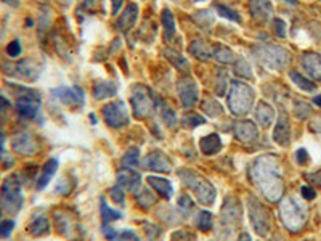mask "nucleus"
I'll list each match as a JSON object with an SVG mask.
<instances>
[{
	"label": "nucleus",
	"instance_id": "obj_35",
	"mask_svg": "<svg viewBox=\"0 0 321 241\" xmlns=\"http://www.w3.org/2000/svg\"><path fill=\"white\" fill-rule=\"evenodd\" d=\"M137 201H138V205L141 206V208H149V206H153L154 205V196L153 194H151L148 190H141L140 193H137Z\"/></svg>",
	"mask_w": 321,
	"mask_h": 241
},
{
	"label": "nucleus",
	"instance_id": "obj_23",
	"mask_svg": "<svg viewBox=\"0 0 321 241\" xmlns=\"http://www.w3.org/2000/svg\"><path fill=\"white\" fill-rule=\"evenodd\" d=\"M256 116L259 119V123L262 127H268L273 123V117H275V111L267 103H259L256 109Z\"/></svg>",
	"mask_w": 321,
	"mask_h": 241
},
{
	"label": "nucleus",
	"instance_id": "obj_30",
	"mask_svg": "<svg viewBox=\"0 0 321 241\" xmlns=\"http://www.w3.org/2000/svg\"><path fill=\"white\" fill-rule=\"evenodd\" d=\"M291 79L294 81V84L297 86V87H300L302 90H305V92H313L316 87H315V84L313 82H310L308 79H305L304 76H302V74H299L297 71H291Z\"/></svg>",
	"mask_w": 321,
	"mask_h": 241
},
{
	"label": "nucleus",
	"instance_id": "obj_20",
	"mask_svg": "<svg viewBox=\"0 0 321 241\" xmlns=\"http://www.w3.org/2000/svg\"><path fill=\"white\" fill-rule=\"evenodd\" d=\"M148 183L157 191L159 196H163L164 199H171V196H172V185H171V182H169V180H166L163 177H154V175H149Z\"/></svg>",
	"mask_w": 321,
	"mask_h": 241
},
{
	"label": "nucleus",
	"instance_id": "obj_50",
	"mask_svg": "<svg viewBox=\"0 0 321 241\" xmlns=\"http://www.w3.org/2000/svg\"><path fill=\"white\" fill-rule=\"evenodd\" d=\"M122 4H124V0H112V15H117L119 13V8L122 7Z\"/></svg>",
	"mask_w": 321,
	"mask_h": 241
},
{
	"label": "nucleus",
	"instance_id": "obj_33",
	"mask_svg": "<svg viewBox=\"0 0 321 241\" xmlns=\"http://www.w3.org/2000/svg\"><path fill=\"white\" fill-rule=\"evenodd\" d=\"M214 57L219 60L220 63H233L234 61V55L230 49L226 47H217L214 52Z\"/></svg>",
	"mask_w": 321,
	"mask_h": 241
},
{
	"label": "nucleus",
	"instance_id": "obj_9",
	"mask_svg": "<svg viewBox=\"0 0 321 241\" xmlns=\"http://www.w3.org/2000/svg\"><path fill=\"white\" fill-rule=\"evenodd\" d=\"M103 116H105L106 123L114 129H121L129 124V113L122 101H114V103L106 105L103 109Z\"/></svg>",
	"mask_w": 321,
	"mask_h": 241
},
{
	"label": "nucleus",
	"instance_id": "obj_24",
	"mask_svg": "<svg viewBox=\"0 0 321 241\" xmlns=\"http://www.w3.org/2000/svg\"><path fill=\"white\" fill-rule=\"evenodd\" d=\"M56 168H58V161H56V159H50L49 163L44 166L42 175H41V179H39V185H37V188L42 190V188L47 187V185H49V182L52 180V177H53L55 172H56Z\"/></svg>",
	"mask_w": 321,
	"mask_h": 241
},
{
	"label": "nucleus",
	"instance_id": "obj_7",
	"mask_svg": "<svg viewBox=\"0 0 321 241\" xmlns=\"http://www.w3.org/2000/svg\"><path fill=\"white\" fill-rule=\"evenodd\" d=\"M132 108H134V114L137 117H146L151 114V111H153V98L148 94V90L141 86H137L132 90Z\"/></svg>",
	"mask_w": 321,
	"mask_h": 241
},
{
	"label": "nucleus",
	"instance_id": "obj_44",
	"mask_svg": "<svg viewBox=\"0 0 321 241\" xmlns=\"http://www.w3.org/2000/svg\"><path fill=\"white\" fill-rule=\"evenodd\" d=\"M273 26H275V32H276V35H279V37H285V35H286V24H285V21L275 20V21H273Z\"/></svg>",
	"mask_w": 321,
	"mask_h": 241
},
{
	"label": "nucleus",
	"instance_id": "obj_31",
	"mask_svg": "<svg viewBox=\"0 0 321 241\" xmlns=\"http://www.w3.org/2000/svg\"><path fill=\"white\" fill-rule=\"evenodd\" d=\"M163 23L166 27V41H172L175 35V23H174V16L169 10L163 12Z\"/></svg>",
	"mask_w": 321,
	"mask_h": 241
},
{
	"label": "nucleus",
	"instance_id": "obj_29",
	"mask_svg": "<svg viewBox=\"0 0 321 241\" xmlns=\"http://www.w3.org/2000/svg\"><path fill=\"white\" fill-rule=\"evenodd\" d=\"M121 212L119 211H112L108 205H106V201L105 199H101V217H103V224L105 225H109L112 220H117L121 219Z\"/></svg>",
	"mask_w": 321,
	"mask_h": 241
},
{
	"label": "nucleus",
	"instance_id": "obj_14",
	"mask_svg": "<svg viewBox=\"0 0 321 241\" xmlns=\"http://www.w3.org/2000/svg\"><path fill=\"white\" fill-rule=\"evenodd\" d=\"M53 95L58 97L64 105L68 106H79L84 103V94L79 87H74V89H68V87H61V89H56L53 90Z\"/></svg>",
	"mask_w": 321,
	"mask_h": 241
},
{
	"label": "nucleus",
	"instance_id": "obj_12",
	"mask_svg": "<svg viewBox=\"0 0 321 241\" xmlns=\"http://www.w3.org/2000/svg\"><path fill=\"white\" fill-rule=\"evenodd\" d=\"M177 89H178V95H180V100L185 108H191L197 101V98H199V92H197L196 82L188 77L178 82Z\"/></svg>",
	"mask_w": 321,
	"mask_h": 241
},
{
	"label": "nucleus",
	"instance_id": "obj_19",
	"mask_svg": "<svg viewBox=\"0 0 321 241\" xmlns=\"http://www.w3.org/2000/svg\"><path fill=\"white\" fill-rule=\"evenodd\" d=\"M251 13L252 16L256 18V20H260V21H267L271 18L273 15V8H271V4L268 2V0H251Z\"/></svg>",
	"mask_w": 321,
	"mask_h": 241
},
{
	"label": "nucleus",
	"instance_id": "obj_38",
	"mask_svg": "<svg viewBox=\"0 0 321 241\" xmlns=\"http://www.w3.org/2000/svg\"><path fill=\"white\" fill-rule=\"evenodd\" d=\"M160 114H163V120L169 126V127H175L177 124V117H175V113L169 108V106H164L163 109H160Z\"/></svg>",
	"mask_w": 321,
	"mask_h": 241
},
{
	"label": "nucleus",
	"instance_id": "obj_52",
	"mask_svg": "<svg viewBox=\"0 0 321 241\" xmlns=\"http://www.w3.org/2000/svg\"><path fill=\"white\" fill-rule=\"evenodd\" d=\"M313 103H315V105H318V106L321 108V95H318V97H315V98H313Z\"/></svg>",
	"mask_w": 321,
	"mask_h": 241
},
{
	"label": "nucleus",
	"instance_id": "obj_40",
	"mask_svg": "<svg viewBox=\"0 0 321 241\" xmlns=\"http://www.w3.org/2000/svg\"><path fill=\"white\" fill-rule=\"evenodd\" d=\"M166 53H167V58H169V60H172L178 68H183V66H185V68H188L186 60H183V57H180V55H178V53H175V52H172V50H171V52H166Z\"/></svg>",
	"mask_w": 321,
	"mask_h": 241
},
{
	"label": "nucleus",
	"instance_id": "obj_54",
	"mask_svg": "<svg viewBox=\"0 0 321 241\" xmlns=\"http://www.w3.org/2000/svg\"><path fill=\"white\" fill-rule=\"evenodd\" d=\"M61 2H64V4H68V2H71V0H61Z\"/></svg>",
	"mask_w": 321,
	"mask_h": 241
},
{
	"label": "nucleus",
	"instance_id": "obj_22",
	"mask_svg": "<svg viewBox=\"0 0 321 241\" xmlns=\"http://www.w3.org/2000/svg\"><path fill=\"white\" fill-rule=\"evenodd\" d=\"M13 148L23 154H32L35 151V143L32 142L31 135L23 134V135H18L13 140Z\"/></svg>",
	"mask_w": 321,
	"mask_h": 241
},
{
	"label": "nucleus",
	"instance_id": "obj_3",
	"mask_svg": "<svg viewBox=\"0 0 321 241\" xmlns=\"http://www.w3.org/2000/svg\"><path fill=\"white\" fill-rule=\"evenodd\" d=\"M279 216L286 228H289L291 231H299L307 222V209L296 198L289 196L281 203Z\"/></svg>",
	"mask_w": 321,
	"mask_h": 241
},
{
	"label": "nucleus",
	"instance_id": "obj_21",
	"mask_svg": "<svg viewBox=\"0 0 321 241\" xmlns=\"http://www.w3.org/2000/svg\"><path fill=\"white\" fill-rule=\"evenodd\" d=\"M199 146H201V150H203L204 154H207V156L215 154V153H219L222 150V140H220V137L217 134H211V135L201 138Z\"/></svg>",
	"mask_w": 321,
	"mask_h": 241
},
{
	"label": "nucleus",
	"instance_id": "obj_5",
	"mask_svg": "<svg viewBox=\"0 0 321 241\" xmlns=\"http://www.w3.org/2000/svg\"><path fill=\"white\" fill-rule=\"evenodd\" d=\"M249 217L256 233L260 236H268L270 233V212L256 196H249Z\"/></svg>",
	"mask_w": 321,
	"mask_h": 241
},
{
	"label": "nucleus",
	"instance_id": "obj_37",
	"mask_svg": "<svg viewBox=\"0 0 321 241\" xmlns=\"http://www.w3.org/2000/svg\"><path fill=\"white\" fill-rule=\"evenodd\" d=\"M217 12H219L220 15H222V18H226V20H231V21H241V18H239V15L236 13V12H233V10H230L228 7H223V5H217Z\"/></svg>",
	"mask_w": 321,
	"mask_h": 241
},
{
	"label": "nucleus",
	"instance_id": "obj_2",
	"mask_svg": "<svg viewBox=\"0 0 321 241\" xmlns=\"http://www.w3.org/2000/svg\"><path fill=\"white\" fill-rule=\"evenodd\" d=\"M180 179L194 193V196L201 205L204 206L212 205L215 199V188L209 180L193 171H180Z\"/></svg>",
	"mask_w": 321,
	"mask_h": 241
},
{
	"label": "nucleus",
	"instance_id": "obj_45",
	"mask_svg": "<svg viewBox=\"0 0 321 241\" xmlns=\"http://www.w3.org/2000/svg\"><path fill=\"white\" fill-rule=\"evenodd\" d=\"M8 109H10V103L0 97V123H4V119H5V114L8 113Z\"/></svg>",
	"mask_w": 321,
	"mask_h": 241
},
{
	"label": "nucleus",
	"instance_id": "obj_53",
	"mask_svg": "<svg viewBox=\"0 0 321 241\" xmlns=\"http://www.w3.org/2000/svg\"><path fill=\"white\" fill-rule=\"evenodd\" d=\"M286 2H289V4H292V5H296V0H286Z\"/></svg>",
	"mask_w": 321,
	"mask_h": 241
},
{
	"label": "nucleus",
	"instance_id": "obj_28",
	"mask_svg": "<svg viewBox=\"0 0 321 241\" xmlns=\"http://www.w3.org/2000/svg\"><path fill=\"white\" fill-rule=\"evenodd\" d=\"M63 224H58V230L61 231V233L68 238L74 233V230H75V220L72 219V216L69 214V212H63Z\"/></svg>",
	"mask_w": 321,
	"mask_h": 241
},
{
	"label": "nucleus",
	"instance_id": "obj_17",
	"mask_svg": "<svg viewBox=\"0 0 321 241\" xmlns=\"http://www.w3.org/2000/svg\"><path fill=\"white\" fill-rule=\"evenodd\" d=\"M117 183L119 187H124L130 191H137L141 185V177L134 169H122L117 174Z\"/></svg>",
	"mask_w": 321,
	"mask_h": 241
},
{
	"label": "nucleus",
	"instance_id": "obj_25",
	"mask_svg": "<svg viewBox=\"0 0 321 241\" xmlns=\"http://www.w3.org/2000/svg\"><path fill=\"white\" fill-rule=\"evenodd\" d=\"M137 15H138V8L135 4H132L127 7V10L124 12V15H122L119 18V26L121 29H129V27L134 26L135 20H137Z\"/></svg>",
	"mask_w": 321,
	"mask_h": 241
},
{
	"label": "nucleus",
	"instance_id": "obj_42",
	"mask_svg": "<svg viewBox=\"0 0 321 241\" xmlns=\"http://www.w3.org/2000/svg\"><path fill=\"white\" fill-rule=\"evenodd\" d=\"M111 198L114 203H117V205H124V191H122V187H114L111 190Z\"/></svg>",
	"mask_w": 321,
	"mask_h": 241
},
{
	"label": "nucleus",
	"instance_id": "obj_47",
	"mask_svg": "<svg viewBox=\"0 0 321 241\" xmlns=\"http://www.w3.org/2000/svg\"><path fill=\"white\" fill-rule=\"evenodd\" d=\"M300 193H302V196H304L305 199H313V198L316 196L315 190H311L310 187H307V185H304V187H302Z\"/></svg>",
	"mask_w": 321,
	"mask_h": 241
},
{
	"label": "nucleus",
	"instance_id": "obj_43",
	"mask_svg": "<svg viewBox=\"0 0 321 241\" xmlns=\"http://www.w3.org/2000/svg\"><path fill=\"white\" fill-rule=\"evenodd\" d=\"M178 206H180V208L186 212V214H188V212H190L193 208H194L191 198H188V196H182V198H180V201H178Z\"/></svg>",
	"mask_w": 321,
	"mask_h": 241
},
{
	"label": "nucleus",
	"instance_id": "obj_15",
	"mask_svg": "<svg viewBox=\"0 0 321 241\" xmlns=\"http://www.w3.org/2000/svg\"><path fill=\"white\" fill-rule=\"evenodd\" d=\"M234 135L238 140L244 143H252L257 138V127L254 126L251 120H241V123L234 124Z\"/></svg>",
	"mask_w": 321,
	"mask_h": 241
},
{
	"label": "nucleus",
	"instance_id": "obj_36",
	"mask_svg": "<svg viewBox=\"0 0 321 241\" xmlns=\"http://www.w3.org/2000/svg\"><path fill=\"white\" fill-rule=\"evenodd\" d=\"M138 148H130V150L124 154V157H122V166L124 168H132L134 164L138 163Z\"/></svg>",
	"mask_w": 321,
	"mask_h": 241
},
{
	"label": "nucleus",
	"instance_id": "obj_41",
	"mask_svg": "<svg viewBox=\"0 0 321 241\" xmlns=\"http://www.w3.org/2000/svg\"><path fill=\"white\" fill-rule=\"evenodd\" d=\"M7 53L10 55L12 58L20 57V55H21V44L18 42V41H13L12 44H8V47H7Z\"/></svg>",
	"mask_w": 321,
	"mask_h": 241
},
{
	"label": "nucleus",
	"instance_id": "obj_8",
	"mask_svg": "<svg viewBox=\"0 0 321 241\" xmlns=\"http://www.w3.org/2000/svg\"><path fill=\"white\" fill-rule=\"evenodd\" d=\"M241 222V206L239 203L233 198H226L222 208L220 224H223V231L231 233V231L239 225Z\"/></svg>",
	"mask_w": 321,
	"mask_h": 241
},
{
	"label": "nucleus",
	"instance_id": "obj_16",
	"mask_svg": "<svg viewBox=\"0 0 321 241\" xmlns=\"http://www.w3.org/2000/svg\"><path fill=\"white\" fill-rule=\"evenodd\" d=\"M302 66L307 74L315 81H321V55L318 53H305L302 57Z\"/></svg>",
	"mask_w": 321,
	"mask_h": 241
},
{
	"label": "nucleus",
	"instance_id": "obj_46",
	"mask_svg": "<svg viewBox=\"0 0 321 241\" xmlns=\"http://www.w3.org/2000/svg\"><path fill=\"white\" fill-rule=\"evenodd\" d=\"M13 222H4L2 225H0V236L2 238H5V236H8L10 235V231L13 230Z\"/></svg>",
	"mask_w": 321,
	"mask_h": 241
},
{
	"label": "nucleus",
	"instance_id": "obj_1",
	"mask_svg": "<svg viewBox=\"0 0 321 241\" xmlns=\"http://www.w3.org/2000/svg\"><path fill=\"white\" fill-rule=\"evenodd\" d=\"M251 179L267 199L278 201L283 196V175L275 156L257 157L251 168Z\"/></svg>",
	"mask_w": 321,
	"mask_h": 241
},
{
	"label": "nucleus",
	"instance_id": "obj_4",
	"mask_svg": "<svg viewBox=\"0 0 321 241\" xmlns=\"http://www.w3.org/2000/svg\"><path fill=\"white\" fill-rule=\"evenodd\" d=\"M254 101V92L251 87H248L243 82L234 81L231 86V92L228 97V106L231 109V113L236 116L246 114L252 106Z\"/></svg>",
	"mask_w": 321,
	"mask_h": 241
},
{
	"label": "nucleus",
	"instance_id": "obj_13",
	"mask_svg": "<svg viewBox=\"0 0 321 241\" xmlns=\"http://www.w3.org/2000/svg\"><path fill=\"white\" fill-rule=\"evenodd\" d=\"M141 166H143L145 169L156 171V172H164V174H169L172 171L171 163H169L167 157L159 151H151L149 154H146L145 159L141 161Z\"/></svg>",
	"mask_w": 321,
	"mask_h": 241
},
{
	"label": "nucleus",
	"instance_id": "obj_39",
	"mask_svg": "<svg viewBox=\"0 0 321 241\" xmlns=\"http://www.w3.org/2000/svg\"><path fill=\"white\" fill-rule=\"evenodd\" d=\"M201 124H204V119L197 114H188L183 117V126H186V127H196Z\"/></svg>",
	"mask_w": 321,
	"mask_h": 241
},
{
	"label": "nucleus",
	"instance_id": "obj_11",
	"mask_svg": "<svg viewBox=\"0 0 321 241\" xmlns=\"http://www.w3.org/2000/svg\"><path fill=\"white\" fill-rule=\"evenodd\" d=\"M41 108V98L37 94H24L20 95L16 100V109L18 113L24 117H34L37 111Z\"/></svg>",
	"mask_w": 321,
	"mask_h": 241
},
{
	"label": "nucleus",
	"instance_id": "obj_32",
	"mask_svg": "<svg viewBox=\"0 0 321 241\" xmlns=\"http://www.w3.org/2000/svg\"><path fill=\"white\" fill-rule=\"evenodd\" d=\"M196 225L199 230L203 231H207L212 228V216L209 211H201L199 214H197V219H196Z\"/></svg>",
	"mask_w": 321,
	"mask_h": 241
},
{
	"label": "nucleus",
	"instance_id": "obj_48",
	"mask_svg": "<svg viewBox=\"0 0 321 241\" xmlns=\"http://www.w3.org/2000/svg\"><path fill=\"white\" fill-rule=\"evenodd\" d=\"M296 156H297V163L299 164H307L308 163V153L304 150V148H300Z\"/></svg>",
	"mask_w": 321,
	"mask_h": 241
},
{
	"label": "nucleus",
	"instance_id": "obj_51",
	"mask_svg": "<svg viewBox=\"0 0 321 241\" xmlns=\"http://www.w3.org/2000/svg\"><path fill=\"white\" fill-rule=\"evenodd\" d=\"M239 241H251V236H249L248 233H243V235L239 236Z\"/></svg>",
	"mask_w": 321,
	"mask_h": 241
},
{
	"label": "nucleus",
	"instance_id": "obj_34",
	"mask_svg": "<svg viewBox=\"0 0 321 241\" xmlns=\"http://www.w3.org/2000/svg\"><path fill=\"white\" fill-rule=\"evenodd\" d=\"M49 230H50V224H49V220H47L45 217L37 219L34 224L31 225V233H34V235L49 233Z\"/></svg>",
	"mask_w": 321,
	"mask_h": 241
},
{
	"label": "nucleus",
	"instance_id": "obj_49",
	"mask_svg": "<svg viewBox=\"0 0 321 241\" xmlns=\"http://www.w3.org/2000/svg\"><path fill=\"white\" fill-rule=\"evenodd\" d=\"M305 177L311 182V183H315V185H318V187H321V171L319 172H315V174H308V175H305Z\"/></svg>",
	"mask_w": 321,
	"mask_h": 241
},
{
	"label": "nucleus",
	"instance_id": "obj_6",
	"mask_svg": "<svg viewBox=\"0 0 321 241\" xmlns=\"http://www.w3.org/2000/svg\"><path fill=\"white\" fill-rule=\"evenodd\" d=\"M257 58L270 69H283L289 61V53L276 45H263L259 47Z\"/></svg>",
	"mask_w": 321,
	"mask_h": 241
},
{
	"label": "nucleus",
	"instance_id": "obj_10",
	"mask_svg": "<svg viewBox=\"0 0 321 241\" xmlns=\"http://www.w3.org/2000/svg\"><path fill=\"white\" fill-rule=\"evenodd\" d=\"M4 198H5V205L8 209H10V212H18V209L21 206V191H20V183L16 182V179L10 177L5 182Z\"/></svg>",
	"mask_w": 321,
	"mask_h": 241
},
{
	"label": "nucleus",
	"instance_id": "obj_26",
	"mask_svg": "<svg viewBox=\"0 0 321 241\" xmlns=\"http://www.w3.org/2000/svg\"><path fill=\"white\" fill-rule=\"evenodd\" d=\"M93 95H95L97 100L112 97L116 95V86L111 84V82H97L95 87H93Z\"/></svg>",
	"mask_w": 321,
	"mask_h": 241
},
{
	"label": "nucleus",
	"instance_id": "obj_27",
	"mask_svg": "<svg viewBox=\"0 0 321 241\" xmlns=\"http://www.w3.org/2000/svg\"><path fill=\"white\" fill-rule=\"evenodd\" d=\"M190 52H191L193 55H196L197 58H201V60L211 58V55H212L211 45L206 44V42H193V45L190 47Z\"/></svg>",
	"mask_w": 321,
	"mask_h": 241
},
{
	"label": "nucleus",
	"instance_id": "obj_18",
	"mask_svg": "<svg viewBox=\"0 0 321 241\" xmlns=\"http://www.w3.org/2000/svg\"><path fill=\"white\" fill-rule=\"evenodd\" d=\"M273 140L281 146H286L291 142V127H289L288 116L285 113L279 116V120L275 127V132H273Z\"/></svg>",
	"mask_w": 321,
	"mask_h": 241
}]
</instances>
